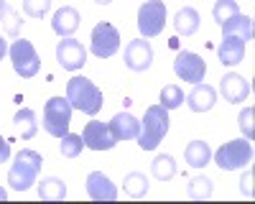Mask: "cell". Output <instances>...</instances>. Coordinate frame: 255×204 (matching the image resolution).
I'll use <instances>...</instances> for the list:
<instances>
[{
	"mask_svg": "<svg viewBox=\"0 0 255 204\" xmlns=\"http://www.w3.org/2000/svg\"><path fill=\"white\" fill-rule=\"evenodd\" d=\"M67 100L74 110H79L84 115H97L105 105L102 90L87 77H72L67 82Z\"/></svg>",
	"mask_w": 255,
	"mask_h": 204,
	"instance_id": "cell-1",
	"label": "cell"
},
{
	"mask_svg": "<svg viewBox=\"0 0 255 204\" xmlns=\"http://www.w3.org/2000/svg\"><path fill=\"white\" fill-rule=\"evenodd\" d=\"M41 166H44V158H41V153H36V151H31V148L18 151L15 163H13L10 171H8V184H10V189H15V192L31 189L33 184H36V179H38Z\"/></svg>",
	"mask_w": 255,
	"mask_h": 204,
	"instance_id": "cell-2",
	"label": "cell"
},
{
	"mask_svg": "<svg viewBox=\"0 0 255 204\" xmlns=\"http://www.w3.org/2000/svg\"><path fill=\"white\" fill-rule=\"evenodd\" d=\"M168 133V110L163 105H151L143 115L140 122V133H138V146L143 151H153L158 143L163 140V135Z\"/></svg>",
	"mask_w": 255,
	"mask_h": 204,
	"instance_id": "cell-3",
	"label": "cell"
},
{
	"mask_svg": "<svg viewBox=\"0 0 255 204\" xmlns=\"http://www.w3.org/2000/svg\"><path fill=\"white\" fill-rule=\"evenodd\" d=\"M69 122H72V105L67 97H51L44 105V130L54 138H61L69 133Z\"/></svg>",
	"mask_w": 255,
	"mask_h": 204,
	"instance_id": "cell-4",
	"label": "cell"
},
{
	"mask_svg": "<svg viewBox=\"0 0 255 204\" xmlns=\"http://www.w3.org/2000/svg\"><path fill=\"white\" fill-rule=\"evenodd\" d=\"M250 161H253V143L248 138L230 140V143H225V146H220L217 153H215V163L222 171L245 169Z\"/></svg>",
	"mask_w": 255,
	"mask_h": 204,
	"instance_id": "cell-5",
	"label": "cell"
},
{
	"mask_svg": "<svg viewBox=\"0 0 255 204\" xmlns=\"http://www.w3.org/2000/svg\"><path fill=\"white\" fill-rule=\"evenodd\" d=\"M8 54H10L13 69H15L18 77L31 79V77L38 74L41 59H38V54H36V49H33L31 41H26V38H15V41H13V46L8 49Z\"/></svg>",
	"mask_w": 255,
	"mask_h": 204,
	"instance_id": "cell-6",
	"label": "cell"
},
{
	"mask_svg": "<svg viewBox=\"0 0 255 204\" xmlns=\"http://www.w3.org/2000/svg\"><path fill=\"white\" fill-rule=\"evenodd\" d=\"M166 26V5L163 0H145L138 10V31L143 38H156Z\"/></svg>",
	"mask_w": 255,
	"mask_h": 204,
	"instance_id": "cell-7",
	"label": "cell"
},
{
	"mask_svg": "<svg viewBox=\"0 0 255 204\" xmlns=\"http://www.w3.org/2000/svg\"><path fill=\"white\" fill-rule=\"evenodd\" d=\"M90 49L97 59H110L118 54L120 49V31L108 23V20H102V23H97L92 28V41H90Z\"/></svg>",
	"mask_w": 255,
	"mask_h": 204,
	"instance_id": "cell-8",
	"label": "cell"
},
{
	"mask_svg": "<svg viewBox=\"0 0 255 204\" xmlns=\"http://www.w3.org/2000/svg\"><path fill=\"white\" fill-rule=\"evenodd\" d=\"M174 72L179 79L184 82H191V85H199V82H204V74H207V64L204 59L194 51H181L174 61Z\"/></svg>",
	"mask_w": 255,
	"mask_h": 204,
	"instance_id": "cell-9",
	"label": "cell"
},
{
	"mask_svg": "<svg viewBox=\"0 0 255 204\" xmlns=\"http://www.w3.org/2000/svg\"><path fill=\"white\" fill-rule=\"evenodd\" d=\"M56 61L61 64V69L67 72H77L87 64V49H84L77 38H61L56 46Z\"/></svg>",
	"mask_w": 255,
	"mask_h": 204,
	"instance_id": "cell-10",
	"label": "cell"
},
{
	"mask_svg": "<svg viewBox=\"0 0 255 204\" xmlns=\"http://www.w3.org/2000/svg\"><path fill=\"white\" fill-rule=\"evenodd\" d=\"M82 140H84V146L92 148V151H110L118 143L113 130H110V125L108 122H100V120H90L87 125H84Z\"/></svg>",
	"mask_w": 255,
	"mask_h": 204,
	"instance_id": "cell-11",
	"label": "cell"
},
{
	"mask_svg": "<svg viewBox=\"0 0 255 204\" xmlns=\"http://www.w3.org/2000/svg\"><path fill=\"white\" fill-rule=\"evenodd\" d=\"M153 64V49L145 38H135L125 46V67L130 72H145Z\"/></svg>",
	"mask_w": 255,
	"mask_h": 204,
	"instance_id": "cell-12",
	"label": "cell"
},
{
	"mask_svg": "<svg viewBox=\"0 0 255 204\" xmlns=\"http://www.w3.org/2000/svg\"><path fill=\"white\" fill-rule=\"evenodd\" d=\"M87 194H90V199H95V202H113V199H118V187L110 181V176H105L102 171H92L90 176H87Z\"/></svg>",
	"mask_w": 255,
	"mask_h": 204,
	"instance_id": "cell-13",
	"label": "cell"
},
{
	"mask_svg": "<svg viewBox=\"0 0 255 204\" xmlns=\"http://www.w3.org/2000/svg\"><path fill=\"white\" fill-rule=\"evenodd\" d=\"M220 92L227 102H232V105H238V102H245L248 95H250V82L240 74H225L220 79Z\"/></svg>",
	"mask_w": 255,
	"mask_h": 204,
	"instance_id": "cell-14",
	"label": "cell"
},
{
	"mask_svg": "<svg viewBox=\"0 0 255 204\" xmlns=\"http://www.w3.org/2000/svg\"><path fill=\"white\" fill-rule=\"evenodd\" d=\"M79 10L77 8H72V5H61L56 13H54V18H51V28L61 36V38H69L77 28H79Z\"/></svg>",
	"mask_w": 255,
	"mask_h": 204,
	"instance_id": "cell-15",
	"label": "cell"
},
{
	"mask_svg": "<svg viewBox=\"0 0 255 204\" xmlns=\"http://www.w3.org/2000/svg\"><path fill=\"white\" fill-rule=\"evenodd\" d=\"M245 41L243 38H238V36H222V44H220V49H217V56H220V61H222V67H235V64H240L243 61V56H245Z\"/></svg>",
	"mask_w": 255,
	"mask_h": 204,
	"instance_id": "cell-16",
	"label": "cell"
},
{
	"mask_svg": "<svg viewBox=\"0 0 255 204\" xmlns=\"http://www.w3.org/2000/svg\"><path fill=\"white\" fill-rule=\"evenodd\" d=\"M108 125H110L115 140H133V138H138V133H140V122H138L130 112H118V115H113V120L108 122Z\"/></svg>",
	"mask_w": 255,
	"mask_h": 204,
	"instance_id": "cell-17",
	"label": "cell"
},
{
	"mask_svg": "<svg viewBox=\"0 0 255 204\" xmlns=\"http://www.w3.org/2000/svg\"><path fill=\"white\" fill-rule=\"evenodd\" d=\"M215 102H217V92L212 90L209 85H194V90H191L189 95H186V105L194 110V112H207V110H212L215 107Z\"/></svg>",
	"mask_w": 255,
	"mask_h": 204,
	"instance_id": "cell-18",
	"label": "cell"
},
{
	"mask_svg": "<svg viewBox=\"0 0 255 204\" xmlns=\"http://www.w3.org/2000/svg\"><path fill=\"white\" fill-rule=\"evenodd\" d=\"M222 36H238V38H243L245 44L253 38V18L250 15H243V13H238V15H232L230 20H225L222 23Z\"/></svg>",
	"mask_w": 255,
	"mask_h": 204,
	"instance_id": "cell-19",
	"label": "cell"
},
{
	"mask_svg": "<svg viewBox=\"0 0 255 204\" xmlns=\"http://www.w3.org/2000/svg\"><path fill=\"white\" fill-rule=\"evenodd\" d=\"M174 28L179 36H194L199 31V13L194 8H181L174 15Z\"/></svg>",
	"mask_w": 255,
	"mask_h": 204,
	"instance_id": "cell-20",
	"label": "cell"
},
{
	"mask_svg": "<svg viewBox=\"0 0 255 204\" xmlns=\"http://www.w3.org/2000/svg\"><path fill=\"white\" fill-rule=\"evenodd\" d=\"M184 158H186L189 166H194V169H204L207 163H209V158H212L209 143H204V140H191L189 146H186V151H184Z\"/></svg>",
	"mask_w": 255,
	"mask_h": 204,
	"instance_id": "cell-21",
	"label": "cell"
},
{
	"mask_svg": "<svg viewBox=\"0 0 255 204\" xmlns=\"http://www.w3.org/2000/svg\"><path fill=\"white\" fill-rule=\"evenodd\" d=\"M0 23H3L5 33L18 38L20 36V26H23V18H20V13L8 3V0H0Z\"/></svg>",
	"mask_w": 255,
	"mask_h": 204,
	"instance_id": "cell-22",
	"label": "cell"
},
{
	"mask_svg": "<svg viewBox=\"0 0 255 204\" xmlns=\"http://www.w3.org/2000/svg\"><path fill=\"white\" fill-rule=\"evenodd\" d=\"M64 197H67V184H64L61 179H44L38 184V199L44 202H61Z\"/></svg>",
	"mask_w": 255,
	"mask_h": 204,
	"instance_id": "cell-23",
	"label": "cell"
},
{
	"mask_svg": "<svg viewBox=\"0 0 255 204\" xmlns=\"http://www.w3.org/2000/svg\"><path fill=\"white\" fill-rule=\"evenodd\" d=\"M13 122H15V128H18V133H20V138H33L36 135V130H38V122H36V112L31 110V107H23V110H18L15 112V117H13Z\"/></svg>",
	"mask_w": 255,
	"mask_h": 204,
	"instance_id": "cell-24",
	"label": "cell"
},
{
	"mask_svg": "<svg viewBox=\"0 0 255 204\" xmlns=\"http://www.w3.org/2000/svg\"><path fill=\"white\" fill-rule=\"evenodd\" d=\"M151 171H153V176H156L158 181L174 179V176H176V161H174V156H168V153L156 156L153 163H151Z\"/></svg>",
	"mask_w": 255,
	"mask_h": 204,
	"instance_id": "cell-25",
	"label": "cell"
},
{
	"mask_svg": "<svg viewBox=\"0 0 255 204\" xmlns=\"http://www.w3.org/2000/svg\"><path fill=\"white\" fill-rule=\"evenodd\" d=\"M123 189H125V194H130V197L138 199V197H143L148 192V179L140 171H130L123 179Z\"/></svg>",
	"mask_w": 255,
	"mask_h": 204,
	"instance_id": "cell-26",
	"label": "cell"
},
{
	"mask_svg": "<svg viewBox=\"0 0 255 204\" xmlns=\"http://www.w3.org/2000/svg\"><path fill=\"white\" fill-rule=\"evenodd\" d=\"M59 140H61V143H59V153H61L64 158H77V156L82 153V148H84L82 135H74V133L61 135Z\"/></svg>",
	"mask_w": 255,
	"mask_h": 204,
	"instance_id": "cell-27",
	"label": "cell"
},
{
	"mask_svg": "<svg viewBox=\"0 0 255 204\" xmlns=\"http://www.w3.org/2000/svg\"><path fill=\"white\" fill-rule=\"evenodd\" d=\"M240 13V5H238V0H217L215 8H212V15H215V20L222 26L225 20H230L232 15H238Z\"/></svg>",
	"mask_w": 255,
	"mask_h": 204,
	"instance_id": "cell-28",
	"label": "cell"
},
{
	"mask_svg": "<svg viewBox=\"0 0 255 204\" xmlns=\"http://www.w3.org/2000/svg\"><path fill=\"white\" fill-rule=\"evenodd\" d=\"M161 105H163L166 110L181 107V105H184V90L176 87V85H166V87L161 90Z\"/></svg>",
	"mask_w": 255,
	"mask_h": 204,
	"instance_id": "cell-29",
	"label": "cell"
},
{
	"mask_svg": "<svg viewBox=\"0 0 255 204\" xmlns=\"http://www.w3.org/2000/svg\"><path fill=\"white\" fill-rule=\"evenodd\" d=\"M189 197L191 199H209L212 197V181L207 176H194L189 181Z\"/></svg>",
	"mask_w": 255,
	"mask_h": 204,
	"instance_id": "cell-30",
	"label": "cell"
},
{
	"mask_svg": "<svg viewBox=\"0 0 255 204\" xmlns=\"http://www.w3.org/2000/svg\"><path fill=\"white\" fill-rule=\"evenodd\" d=\"M51 8V0H23V13L31 18H44Z\"/></svg>",
	"mask_w": 255,
	"mask_h": 204,
	"instance_id": "cell-31",
	"label": "cell"
},
{
	"mask_svg": "<svg viewBox=\"0 0 255 204\" xmlns=\"http://www.w3.org/2000/svg\"><path fill=\"white\" fill-rule=\"evenodd\" d=\"M253 115H255L253 107H245V110L240 112V130L245 133L248 140H253Z\"/></svg>",
	"mask_w": 255,
	"mask_h": 204,
	"instance_id": "cell-32",
	"label": "cell"
},
{
	"mask_svg": "<svg viewBox=\"0 0 255 204\" xmlns=\"http://www.w3.org/2000/svg\"><path fill=\"white\" fill-rule=\"evenodd\" d=\"M250 184H253V171H248V174L240 179V192H243V194H248V197H253V192H250Z\"/></svg>",
	"mask_w": 255,
	"mask_h": 204,
	"instance_id": "cell-33",
	"label": "cell"
},
{
	"mask_svg": "<svg viewBox=\"0 0 255 204\" xmlns=\"http://www.w3.org/2000/svg\"><path fill=\"white\" fill-rule=\"evenodd\" d=\"M10 158V146H8V140L0 135V163H5Z\"/></svg>",
	"mask_w": 255,
	"mask_h": 204,
	"instance_id": "cell-34",
	"label": "cell"
},
{
	"mask_svg": "<svg viewBox=\"0 0 255 204\" xmlns=\"http://www.w3.org/2000/svg\"><path fill=\"white\" fill-rule=\"evenodd\" d=\"M8 54V44H5V38L0 36V61H3V56Z\"/></svg>",
	"mask_w": 255,
	"mask_h": 204,
	"instance_id": "cell-35",
	"label": "cell"
},
{
	"mask_svg": "<svg viewBox=\"0 0 255 204\" xmlns=\"http://www.w3.org/2000/svg\"><path fill=\"white\" fill-rule=\"evenodd\" d=\"M95 3H100V5H108V3H113V0H95Z\"/></svg>",
	"mask_w": 255,
	"mask_h": 204,
	"instance_id": "cell-36",
	"label": "cell"
},
{
	"mask_svg": "<svg viewBox=\"0 0 255 204\" xmlns=\"http://www.w3.org/2000/svg\"><path fill=\"white\" fill-rule=\"evenodd\" d=\"M3 199H5V189H3V187H0V202H3Z\"/></svg>",
	"mask_w": 255,
	"mask_h": 204,
	"instance_id": "cell-37",
	"label": "cell"
}]
</instances>
